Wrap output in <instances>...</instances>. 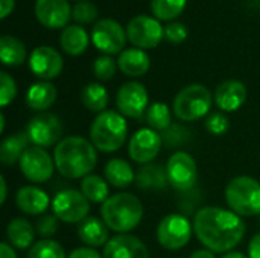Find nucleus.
I'll list each match as a JSON object with an SVG mask.
<instances>
[{
  "mask_svg": "<svg viewBox=\"0 0 260 258\" xmlns=\"http://www.w3.org/2000/svg\"><path fill=\"white\" fill-rule=\"evenodd\" d=\"M91 40L96 49L107 55L119 53L126 41V32L113 18L99 20L91 30Z\"/></svg>",
  "mask_w": 260,
  "mask_h": 258,
  "instance_id": "13",
  "label": "nucleus"
},
{
  "mask_svg": "<svg viewBox=\"0 0 260 258\" xmlns=\"http://www.w3.org/2000/svg\"><path fill=\"white\" fill-rule=\"evenodd\" d=\"M0 58L5 65H20L26 58V47L18 38L3 35L0 38Z\"/></svg>",
  "mask_w": 260,
  "mask_h": 258,
  "instance_id": "30",
  "label": "nucleus"
},
{
  "mask_svg": "<svg viewBox=\"0 0 260 258\" xmlns=\"http://www.w3.org/2000/svg\"><path fill=\"white\" fill-rule=\"evenodd\" d=\"M98 17V8L91 2H79L73 6V18L78 23H91Z\"/></svg>",
  "mask_w": 260,
  "mask_h": 258,
  "instance_id": "39",
  "label": "nucleus"
},
{
  "mask_svg": "<svg viewBox=\"0 0 260 258\" xmlns=\"http://www.w3.org/2000/svg\"><path fill=\"white\" fill-rule=\"evenodd\" d=\"M61 47L72 56H79L88 46V35L81 26H69L62 30L59 38Z\"/></svg>",
  "mask_w": 260,
  "mask_h": 258,
  "instance_id": "28",
  "label": "nucleus"
},
{
  "mask_svg": "<svg viewBox=\"0 0 260 258\" xmlns=\"http://www.w3.org/2000/svg\"><path fill=\"white\" fill-rule=\"evenodd\" d=\"M5 131V114H0V132Z\"/></svg>",
  "mask_w": 260,
  "mask_h": 258,
  "instance_id": "50",
  "label": "nucleus"
},
{
  "mask_svg": "<svg viewBox=\"0 0 260 258\" xmlns=\"http://www.w3.org/2000/svg\"><path fill=\"white\" fill-rule=\"evenodd\" d=\"M166 173L169 184L178 192H187L195 189L198 179V167L190 154L184 151L172 154L166 164Z\"/></svg>",
  "mask_w": 260,
  "mask_h": 258,
  "instance_id": "9",
  "label": "nucleus"
},
{
  "mask_svg": "<svg viewBox=\"0 0 260 258\" xmlns=\"http://www.w3.org/2000/svg\"><path fill=\"white\" fill-rule=\"evenodd\" d=\"M55 167L58 172L70 179L85 178L96 167L98 155L93 143L84 137H66L62 138L53 152Z\"/></svg>",
  "mask_w": 260,
  "mask_h": 258,
  "instance_id": "2",
  "label": "nucleus"
},
{
  "mask_svg": "<svg viewBox=\"0 0 260 258\" xmlns=\"http://www.w3.org/2000/svg\"><path fill=\"white\" fill-rule=\"evenodd\" d=\"M212 94L201 84H192L183 88L174 99V113L183 122L198 120L210 111Z\"/></svg>",
  "mask_w": 260,
  "mask_h": 258,
  "instance_id": "6",
  "label": "nucleus"
},
{
  "mask_svg": "<svg viewBox=\"0 0 260 258\" xmlns=\"http://www.w3.org/2000/svg\"><path fill=\"white\" fill-rule=\"evenodd\" d=\"M35 228L21 217H17L14 220H11L8 224L6 228V237L9 240V243L14 248L18 249H26V248H32L34 246V240H35Z\"/></svg>",
  "mask_w": 260,
  "mask_h": 258,
  "instance_id": "24",
  "label": "nucleus"
},
{
  "mask_svg": "<svg viewBox=\"0 0 260 258\" xmlns=\"http://www.w3.org/2000/svg\"><path fill=\"white\" fill-rule=\"evenodd\" d=\"M221 258H248L247 255H244V254H241V252H227L224 257Z\"/></svg>",
  "mask_w": 260,
  "mask_h": 258,
  "instance_id": "49",
  "label": "nucleus"
},
{
  "mask_svg": "<svg viewBox=\"0 0 260 258\" xmlns=\"http://www.w3.org/2000/svg\"><path fill=\"white\" fill-rule=\"evenodd\" d=\"M136 181L142 190H161L169 182L166 167L160 164H145L137 170Z\"/></svg>",
  "mask_w": 260,
  "mask_h": 258,
  "instance_id": "25",
  "label": "nucleus"
},
{
  "mask_svg": "<svg viewBox=\"0 0 260 258\" xmlns=\"http://www.w3.org/2000/svg\"><path fill=\"white\" fill-rule=\"evenodd\" d=\"M62 58L61 55L47 46H40L32 50L30 58H29V67L32 73L44 81L56 78L61 70H62Z\"/></svg>",
  "mask_w": 260,
  "mask_h": 258,
  "instance_id": "16",
  "label": "nucleus"
},
{
  "mask_svg": "<svg viewBox=\"0 0 260 258\" xmlns=\"http://www.w3.org/2000/svg\"><path fill=\"white\" fill-rule=\"evenodd\" d=\"M206 129L212 135H224L230 129V120L222 111L210 113L206 119Z\"/></svg>",
  "mask_w": 260,
  "mask_h": 258,
  "instance_id": "37",
  "label": "nucleus"
},
{
  "mask_svg": "<svg viewBox=\"0 0 260 258\" xmlns=\"http://www.w3.org/2000/svg\"><path fill=\"white\" fill-rule=\"evenodd\" d=\"M117 65L114 62V59L110 55H102L99 58L94 59L93 62V71L94 76L101 81H108L116 75Z\"/></svg>",
  "mask_w": 260,
  "mask_h": 258,
  "instance_id": "36",
  "label": "nucleus"
},
{
  "mask_svg": "<svg viewBox=\"0 0 260 258\" xmlns=\"http://www.w3.org/2000/svg\"><path fill=\"white\" fill-rule=\"evenodd\" d=\"M149 65H151V59L142 49L123 50L117 59V67L122 70V73L131 78L143 76L149 70Z\"/></svg>",
  "mask_w": 260,
  "mask_h": 258,
  "instance_id": "22",
  "label": "nucleus"
},
{
  "mask_svg": "<svg viewBox=\"0 0 260 258\" xmlns=\"http://www.w3.org/2000/svg\"><path fill=\"white\" fill-rule=\"evenodd\" d=\"M161 143V135H158L157 131L151 128H142L131 137L128 154L133 161L139 164H149V161L158 155Z\"/></svg>",
  "mask_w": 260,
  "mask_h": 258,
  "instance_id": "14",
  "label": "nucleus"
},
{
  "mask_svg": "<svg viewBox=\"0 0 260 258\" xmlns=\"http://www.w3.org/2000/svg\"><path fill=\"white\" fill-rule=\"evenodd\" d=\"M193 227L183 214H168L157 227L158 243L169 251L184 248L192 237Z\"/></svg>",
  "mask_w": 260,
  "mask_h": 258,
  "instance_id": "8",
  "label": "nucleus"
},
{
  "mask_svg": "<svg viewBox=\"0 0 260 258\" xmlns=\"http://www.w3.org/2000/svg\"><path fill=\"white\" fill-rule=\"evenodd\" d=\"M78 236L88 248H99L108 243V227L98 217H87L78 225Z\"/></svg>",
  "mask_w": 260,
  "mask_h": 258,
  "instance_id": "21",
  "label": "nucleus"
},
{
  "mask_svg": "<svg viewBox=\"0 0 260 258\" xmlns=\"http://www.w3.org/2000/svg\"><path fill=\"white\" fill-rule=\"evenodd\" d=\"M27 258H67L62 246L50 239H43L29 249Z\"/></svg>",
  "mask_w": 260,
  "mask_h": 258,
  "instance_id": "34",
  "label": "nucleus"
},
{
  "mask_svg": "<svg viewBox=\"0 0 260 258\" xmlns=\"http://www.w3.org/2000/svg\"><path fill=\"white\" fill-rule=\"evenodd\" d=\"M27 134L24 132H15L9 137H6L2 141L0 146V161L5 166H11L17 161H20V158L23 157V154L27 149Z\"/></svg>",
  "mask_w": 260,
  "mask_h": 258,
  "instance_id": "26",
  "label": "nucleus"
},
{
  "mask_svg": "<svg viewBox=\"0 0 260 258\" xmlns=\"http://www.w3.org/2000/svg\"><path fill=\"white\" fill-rule=\"evenodd\" d=\"M193 231L209 251L230 252L242 242L245 224L233 211L219 207H206L195 213Z\"/></svg>",
  "mask_w": 260,
  "mask_h": 258,
  "instance_id": "1",
  "label": "nucleus"
},
{
  "mask_svg": "<svg viewBox=\"0 0 260 258\" xmlns=\"http://www.w3.org/2000/svg\"><path fill=\"white\" fill-rule=\"evenodd\" d=\"M67 258H104L94 248H78L72 251Z\"/></svg>",
  "mask_w": 260,
  "mask_h": 258,
  "instance_id": "43",
  "label": "nucleus"
},
{
  "mask_svg": "<svg viewBox=\"0 0 260 258\" xmlns=\"http://www.w3.org/2000/svg\"><path fill=\"white\" fill-rule=\"evenodd\" d=\"M225 201L238 216L260 214V182L251 176H236L225 189Z\"/></svg>",
  "mask_w": 260,
  "mask_h": 258,
  "instance_id": "5",
  "label": "nucleus"
},
{
  "mask_svg": "<svg viewBox=\"0 0 260 258\" xmlns=\"http://www.w3.org/2000/svg\"><path fill=\"white\" fill-rule=\"evenodd\" d=\"M0 258H17L14 248L6 242L0 243Z\"/></svg>",
  "mask_w": 260,
  "mask_h": 258,
  "instance_id": "45",
  "label": "nucleus"
},
{
  "mask_svg": "<svg viewBox=\"0 0 260 258\" xmlns=\"http://www.w3.org/2000/svg\"><path fill=\"white\" fill-rule=\"evenodd\" d=\"M26 134L29 141L38 148H49L58 143L62 135V125L52 113H38L34 116L27 126Z\"/></svg>",
  "mask_w": 260,
  "mask_h": 258,
  "instance_id": "10",
  "label": "nucleus"
},
{
  "mask_svg": "<svg viewBox=\"0 0 260 258\" xmlns=\"http://www.w3.org/2000/svg\"><path fill=\"white\" fill-rule=\"evenodd\" d=\"M105 179L117 189H125L133 184L134 170L128 161L122 158H113L105 164Z\"/></svg>",
  "mask_w": 260,
  "mask_h": 258,
  "instance_id": "27",
  "label": "nucleus"
},
{
  "mask_svg": "<svg viewBox=\"0 0 260 258\" xmlns=\"http://www.w3.org/2000/svg\"><path fill=\"white\" fill-rule=\"evenodd\" d=\"M81 99H82V103L87 109L101 114V113L107 111L110 96H108V91L104 85L93 82V84H88L87 87H84Z\"/></svg>",
  "mask_w": 260,
  "mask_h": 258,
  "instance_id": "29",
  "label": "nucleus"
},
{
  "mask_svg": "<svg viewBox=\"0 0 260 258\" xmlns=\"http://www.w3.org/2000/svg\"><path fill=\"white\" fill-rule=\"evenodd\" d=\"M146 122L154 131H166L172 125L171 109L163 102H155L146 109Z\"/></svg>",
  "mask_w": 260,
  "mask_h": 258,
  "instance_id": "32",
  "label": "nucleus"
},
{
  "mask_svg": "<svg viewBox=\"0 0 260 258\" xmlns=\"http://www.w3.org/2000/svg\"><path fill=\"white\" fill-rule=\"evenodd\" d=\"M17 96L15 81L5 71L0 73V106H8Z\"/></svg>",
  "mask_w": 260,
  "mask_h": 258,
  "instance_id": "38",
  "label": "nucleus"
},
{
  "mask_svg": "<svg viewBox=\"0 0 260 258\" xmlns=\"http://www.w3.org/2000/svg\"><path fill=\"white\" fill-rule=\"evenodd\" d=\"M18 164L23 176L37 184L49 181L55 169V160L49 155V152L38 146L27 148Z\"/></svg>",
  "mask_w": 260,
  "mask_h": 258,
  "instance_id": "11",
  "label": "nucleus"
},
{
  "mask_svg": "<svg viewBox=\"0 0 260 258\" xmlns=\"http://www.w3.org/2000/svg\"><path fill=\"white\" fill-rule=\"evenodd\" d=\"M52 210L53 214L66 224H81L84 219H87L90 204L82 192L66 189L53 198Z\"/></svg>",
  "mask_w": 260,
  "mask_h": 258,
  "instance_id": "7",
  "label": "nucleus"
},
{
  "mask_svg": "<svg viewBox=\"0 0 260 258\" xmlns=\"http://www.w3.org/2000/svg\"><path fill=\"white\" fill-rule=\"evenodd\" d=\"M104 258H149L148 248L145 243L131 236V234H119L108 240L104 248Z\"/></svg>",
  "mask_w": 260,
  "mask_h": 258,
  "instance_id": "17",
  "label": "nucleus"
},
{
  "mask_svg": "<svg viewBox=\"0 0 260 258\" xmlns=\"http://www.w3.org/2000/svg\"><path fill=\"white\" fill-rule=\"evenodd\" d=\"M165 36L174 44H180L187 38V27L180 21H172L165 27Z\"/></svg>",
  "mask_w": 260,
  "mask_h": 258,
  "instance_id": "42",
  "label": "nucleus"
},
{
  "mask_svg": "<svg viewBox=\"0 0 260 258\" xmlns=\"http://www.w3.org/2000/svg\"><path fill=\"white\" fill-rule=\"evenodd\" d=\"M201 202V192L198 189H192L187 192H181V196L178 198V207L184 213H193V210Z\"/></svg>",
  "mask_w": 260,
  "mask_h": 258,
  "instance_id": "41",
  "label": "nucleus"
},
{
  "mask_svg": "<svg viewBox=\"0 0 260 258\" xmlns=\"http://www.w3.org/2000/svg\"><path fill=\"white\" fill-rule=\"evenodd\" d=\"M101 216L110 230L116 233H128L140 224L143 217V205L134 195L117 193L102 204Z\"/></svg>",
  "mask_w": 260,
  "mask_h": 258,
  "instance_id": "3",
  "label": "nucleus"
},
{
  "mask_svg": "<svg viewBox=\"0 0 260 258\" xmlns=\"http://www.w3.org/2000/svg\"><path fill=\"white\" fill-rule=\"evenodd\" d=\"M213 99L221 111L233 113V111H238L245 103L247 88L242 82L236 79H229L216 87Z\"/></svg>",
  "mask_w": 260,
  "mask_h": 258,
  "instance_id": "19",
  "label": "nucleus"
},
{
  "mask_svg": "<svg viewBox=\"0 0 260 258\" xmlns=\"http://www.w3.org/2000/svg\"><path fill=\"white\" fill-rule=\"evenodd\" d=\"M128 135V125L125 117L116 111H104L98 114L90 128V138L93 146L101 152L119 151Z\"/></svg>",
  "mask_w": 260,
  "mask_h": 258,
  "instance_id": "4",
  "label": "nucleus"
},
{
  "mask_svg": "<svg viewBox=\"0 0 260 258\" xmlns=\"http://www.w3.org/2000/svg\"><path fill=\"white\" fill-rule=\"evenodd\" d=\"M248 258H260V233L251 239L248 245Z\"/></svg>",
  "mask_w": 260,
  "mask_h": 258,
  "instance_id": "44",
  "label": "nucleus"
},
{
  "mask_svg": "<svg viewBox=\"0 0 260 258\" xmlns=\"http://www.w3.org/2000/svg\"><path fill=\"white\" fill-rule=\"evenodd\" d=\"M148 100H149L148 91L140 82L123 84L119 88L116 97L117 109L120 111V114L133 119H137L145 113L148 106Z\"/></svg>",
  "mask_w": 260,
  "mask_h": 258,
  "instance_id": "15",
  "label": "nucleus"
},
{
  "mask_svg": "<svg viewBox=\"0 0 260 258\" xmlns=\"http://www.w3.org/2000/svg\"><path fill=\"white\" fill-rule=\"evenodd\" d=\"M0 187H2V195H0V204L3 205L5 201H6V196H8V184H6V179L5 176L0 178Z\"/></svg>",
  "mask_w": 260,
  "mask_h": 258,
  "instance_id": "48",
  "label": "nucleus"
},
{
  "mask_svg": "<svg viewBox=\"0 0 260 258\" xmlns=\"http://www.w3.org/2000/svg\"><path fill=\"white\" fill-rule=\"evenodd\" d=\"M58 217L55 214H44L38 219L37 222V234L41 236L43 239H50L52 236L56 234L58 231Z\"/></svg>",
  "mask_w": 260,
  "mask_h": 258,
  "instance_id": "40",
  "label": "nucleus"
},
{
  "mask_svg": "<svg viewBox=\"0 0 260 258\" xmlns=\"http://www.w3.org/2000/svg\"><path fill=\"white\" fill-rule=\"evenodd\" d=\"M186 6V0H151V8L158 20L177 18Z\"/></svg>",
  "mask_w": 260,
  "mask_h": 258,
  "instance_id": "33",
  "label": "nucleus"
},
{
  "mask_svg": "<svg viewBox=\"0 0 260 258\" xmlns=\"http://www.w3.org/2000/svg\"><path fill=\"white\" fill-rule=\"evenodd\" d=\"M56 94L58 93L55 85L50 84L49 81L37 82L30 85L26 93V105L34 111L44 113L53 105V102L56 100Z\"/></svg>",
  "mask_w": 260,
  "mask_h": 258,
  "instance_id": "23",
  "label": "nucleus"
},
{
  "mask_svg": "<svg viewBox=\"0 0 260 258\" xmlns=\"http://www.w3.org/2000/svg\"><path fill=\"white\" fill-rule=\"evenodd\" d=\"M14 9V0H2V8H0V17L5 18L9 15V12H12Z\"/></svg>",
  "mask_w": 260,
  "mask_h": 258,
  "instance_id": "46",
  "label": "nucleus"
},
{
  "mask_svg": "<svg viewBox=\"0 0 260 258\" xmlns=\"http://www.w3.org/2000/svg\"><path fill=\"white\" fill-rule=\"evenodd\" d=\"M190 258H215V254L209 249H200V251H195Z\"/></svg>",
  "mask_w": 260,
  "mask_h": 258,
  "instance_id": "47",
  "label": "nucleus"
},
{
  "mask_svg": "<svg viewBox=\"0 0 260 258\" xmlns=\"http://www.w3.org/2000/svg\"><path fill=\"white\" fill-rule=\"evenodd\" d=\"M126 36L137 49H152L165 36V29L158 20L149 15H137L129 20Z\"/></svg>",
  "mask_w": 260,
  "mask_h": 258,
  "instance_id": "12",
  "label": "nucleus"
},
{
  "mask_svg": "<svg viewBox=\"0 0 260 258\" xmlns=\"http://www.w3.org/2000/svg\"><path fill=\"white\" fill-rule=\"evenodd\" d=\"M192 134L190 131L180 125V123H172L166 131H163L161 134V141L168 146V148H180L189 143Z\"/></svg>",
  "mask_w": 260,
  "mask_h": 258,
  "instance_id": "35",
  "label": "nucleus"
},
{
  "mask_svg": "<svg viewBox=\"0 0 260 258\" xmlns=\"http://www.w3.org/2000/svg\"><path fill=\"white\" fill-rule=\"evenodd\" d=\"M81 192L82 195L94 204H104L108 196V181L98 175H88L82 178L81 182Z\"/></svg>",
  "mask_w": 260,
  "mask_h": 258,
  "instance_id": "31",
  "label": "nucleus"
},
{
  "mask_svg": "<svg viewBox=\"0 0 260 258\" xmlns=\"http://www.w3.org/2000/svg\"><path fill=\"white\" fill-rule=\"evenodd\" d=\"M35 15L41 24L58 29L69 23L72 9L67 0H37Z\"/></svg>",
  "mask_w": 260,
  "mask_h": 258,
  "instance_id": "18",
  "label": "nucleus"
},
{
  "mask_svg": "<svg viewBox=\"0 0 260 258\" xmlns=\"http://www.w3.org/2000/svg\"><path fill=\"white\" fill-rule=\"evenodd\" d=\"M15 204L20 211L30 216H37V214H43L49 208L50 201L44 190L35 186H26L17 192Z\"/></svg>",
  "mask_w": 260,
  "mask_h": 258,
  "instance_id": "20",
  "label": "nucleus"
}]
</instances>
